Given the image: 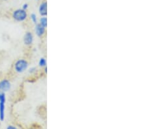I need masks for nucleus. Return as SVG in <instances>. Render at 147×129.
<instances>
[{"label":"nucleus","instance_id":"1","mask_svg":"<svg viewBox=\"0 0 147 129\" xmlns=\"http://www.w3.org/2000/svg\"><path fill=\"white\" fill-rule=\"evenodd\" d=\"M26 11L24 9H17L13 12V17L15 20L18 22H22L24 21L27 18Z\"/></svg>","mask_w":147,"mask_h":129},{"label":"nucleus","instance_id":"2","mask_svg":"<svg viewBox=\"0 0 147 129\" xmlns=\"http://www.w3.org/2000/svg\"><path fill=\"white\" fill-rule=\"evenodd\" d=\"M28 66V63L24 59H19L15 63V69L17 72L21 73L27 69Z\"/></svg>","mask_w":147,"mask_h":129},{"label":"nucleus","instance_id":"3","mask_svg":"<svg viewBox=\"0 0 147 129\" xmlns=\"http://www.w3.org/2000/svg\"><path fill=\"white\" fill-rule=\"evenodd\" d=\"M11 88V84L7 80H3L0 82V91H7Z\"/></svg>","mask_w":147,"mask_h":129},{"label":"nucleus","instance_id":"4","mask_svg":"<svg viewBox=\"0 0 147 129\" xmlns=\"http://www.w3.org/2000/svg\"><path fill=\"white\" fill-rule=\"evenodd\" d=\"M34 41V37L32 33L28 32L25 34L24 37V42L26 45H30L33 43Z\"/></svg>","mask_w":147,"mask_h":129},{"label":"nucleus","instance_id":"5","mask_svg":"<svg viewBox=\"0 0 147 129\" xmlns=\"http://www.w3.org/2000/svg\"><path fill=\"white\" fill-rule=\"evenodd\" d=\"M39 11L40 15L42 16H45L47 15V3L46 1L42 2V3L40 5Z\"/></svg>","mask_w":147,"mask_h":129},{"label":"nucleus","instance_id":"6","mask_svg":"<svg viewBox=\"0 0 147 129\" xmlns=\"http://www.w3.org/2000/svg\"><path fill=\"white\" fill-rule=\"evenodd\" d=\"M35 31H36L37 36L42 37L45 32V27H42L39 23H37L36 27H35Z\"/></svg>","mask_w":147,"mask_h":129},{"label":"nucleus","instance_id":"7","mask_svg":"<svg viewBox=\"0 0 147 129\" xmlns=\"http://www.w3.org/2000/svg\"><path fill=\"white\" fill-rule=\"evenodd\" d=\"M5 103V100H0V119L1 121H3L4 119Z\"/></svg>","mask_w":147,"mask_h":129},{"label":"nucleus","instance_id":"8","mask_svg":"<svg viewBox=\"0 0 147 129\" xmlns=\"http://www.w3.org/2000/svg\"><path fill=\"white\" fill-rule=\"evenodd\" d=\"M40 25H41L42 27H46L47 26V18L46 17H42L41 19H40Z\"/></svg>","mask_w":147,"mask_h":129},{"label":"nucleus","instance_id":"9","mask_svg":"<svg viewBox=\"0 0 147 129\" xmlns=\"http://www.w3.org/2000/svg\"><path fill=\"white\" fill-rule=\"evenodd\" d=\"M27 129H42V128L37 124H33V125L28 126Z\"/></svg>","mask_w":147,"mask_h":129},{"label":"nucleus","instance_id":"10","mask_svg":"<svg viewBox=\"0 0 147 129\" xmlns=\"http://www.w3.org/2000/svg\"><path fill=\"white\" fill-rule=\"evenodd\" d=\"M39 66H41V67H45L47 65V61H46L45 59L41 58V59L39 60Z\"/></svg>","mask_w":147,"mask_h":129},{"label":"nucleus","instance_id":"11","mask_svg":"<svg viewBox=\"0 0 147 129\" xmlns=\"http://www.w3.org/2000/svg\"><path fill=\"white\" fill-rule=\"evenodd\" d=\"M31 19L32 20L33 22H34V23H37V16H36V15H35V14H32L31 15Z\"/></svg>","mask_w":147,"mask_h":129},{"label":"nucleus","instance_id":"12","mask_svg":"<svg viewBox=\"0 0 147 129\" xmlns=\"http://www.w3.org/2000/svg\"><path fill=\"white\" fill-rule=\"evenodd\" d=\"M7 129H20L17 126H16L15 125H8L7 127Z\"/></svg>","mask_w":147,"mask_h":129},{"label":"nucleus","instance_id":"13","mask_svg":"<svg viewBox=\"0 0 147 129\" xmlns=\"http://www.w3.org/2000/svg\"><path fill=\"white\" fill-rule=\"evenodd\" d=\"M22 9H24V10H25L26 11V9L28 7V5L27 4V3H25V4H24V5H23V7H22Z\"/></svg>","mask_w":147,"mask_h":129}]
</instances>
